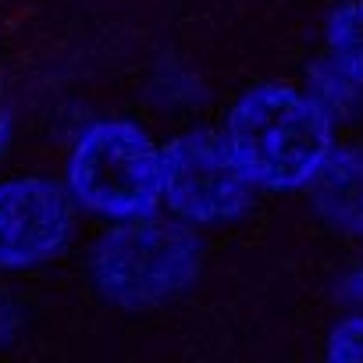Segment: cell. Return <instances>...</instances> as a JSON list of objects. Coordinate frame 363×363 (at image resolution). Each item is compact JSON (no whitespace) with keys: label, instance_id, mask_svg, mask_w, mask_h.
I'll list each match as a JSON object with an SVG mask.
<instances>
[{"label":"cell","instance_id":"1","mask_svg":"<svg viewBox=\"0 0 363 363\" xmlns=\"http://www.w3.org/2000/svg\"><path fill=\"white\" fill-rule=\"evenodd\" d=\"M225 143L253 186L267 193L306 189L335 150L328 107L285 82H264L242 93L228 111Z\"/></svg>","mask_w":363,"mask_h":363},{"label":"cell","instance_id":"2","mask_svg":"<svg viewBox=\"0 0 363 363\" xmlns=\"http://www.w3.org/2000/svg\"><path fill=\"white\" fill-rule=\"evenodd\" d=\"M203 239L186 221H160L153 214L111 225L89 253L96 292L121 310H150L203 271Z\"/></svg>","mask_w":363,"mask_h":363},{"label":"cell","instance_id":"3","mask_svg":"<svg viewBox=\"0 0 363 363\" xmlns=\"http://www.w3.org/2000/svg\"><path fill=\"white\" fill-rule=\"evenodd\" d=\"M68 196L107 221L153 214L160 203V146L132 121L89 125L68 157Z\"/></svg>","mask_w":363,"mask_h":363},{"label":"cell","instance_id":"4","mask_svg":"<svg viewBox=\"0 0 363 363\" xmlns=\"http://www.w3.org/2000/svg\"><path fill=\"white\" fill-rule=\"evenodd\" d=\"M253 182L225 135L182 132L160 146V203L186 225H228L253 207Z\"/></svg>","mask_w":363,"mask_h":363},{"label":"cell","instance_id":"5","mask_svg":"<svg viewBox=\"0 0 363 363\" xmlns=\"http://www.w3.org/2000/svg\"><path fill=\"white\" fill-rule=\"evenodd\" d=\"M75 232V200L40 174L0 182V271H26L65 253Z\"/></svg>","mask_w":363,"mask_h":363},{"label":"cell","instance_id":"6","mask_svg":"<svg viewBox=\"0 0 363 363\" xmlns=\"http://www.w3.org/2000/svg\"><path fill=\"white\" fill-rule=\"evenodd\" d=\"M317 218L342 232L363 235V150H331L306 182Z\"/></svg>","mask_w":363,"mask_h":363},{"label":"cell","instance_id":"7","mask_svg":"<svg viewBox=\"0 0 363 363\" xmlns=\"http://www.w3.org/2000/svg\"><path fill=\"white\" fill-rule=\"evenodd\" d=\"M328 54L342 79L363 86V0H345L328 18Z\"/></svg>","mask_w":363,"mask_h":363},{"label":"cell","instance_id":"8","mask_svg":"<svg viewBox=\"0 0 363 363\" xmlns=\"http://www.w3.org/2000/svg\"><path fill=\"white\" fill-rule=\"evenodd\" d=\"M328 359H342V363H363V313L345 317L342 324H335V331L328 335Z\"/></svg>","mask_w":363,"mask_h":363},{"label":"cell","instance_id":"9","mask_svg":"<svg viewBox=\"0 0 363 363\" xmlns=\"http://www.w3.org/2000/svg\"><path fill=\"white\" fill-rule=\"evenodd\" d=\"M18 306H22V303H18L11 292L0 289V342L15 338V331H18V324H22V310H18Z\"/></svg>","mask_w":363,"mask_h":363},{"label":"cell","instance_id":"10","mask_svg":"<svg viewBox=\"0 0 363 363\" xmlns=\"http://www.w3.org/2000/svg\"><path fill=\"white\" fill-rule=\"evenodd\" d=\"M349 296L363 306V267H356V271L349 274Z\"/></svg>","mask_w":363,"mask_h":363},{"label":"cell","instance_id":"11","mask_svg":"<svg viewBox=\"0 0 363 363\" xmlns=\"http://www.w3.org/2000/svg\"><path fill=\"white\" fill-rule=\"evenodd\" d=\"M8 128H11V121H8L4 111H0V150H4V143H8Z\"/></svg>","mask_w":363,"mask_h":363}]
</instances>
